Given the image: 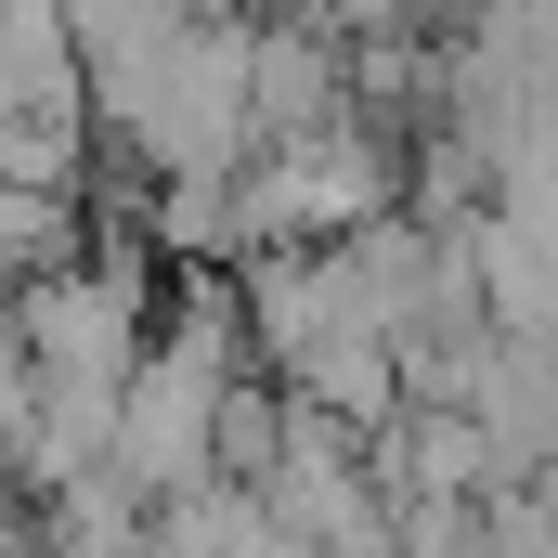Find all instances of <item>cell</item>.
Wrapping results in <instances>:
<instances>
[{
    "label": "cell",
    "instance_id": "1",
    "mask_svg": "<svg viewBox=\"0 0 558 558\" xmlns=\"http://www.w3.org/2000/svg\"><path fill=\"white\" fill-rule=\"evenodd\" d=\"M92 131L131 143L143 182H234L260 156V13L195 0V26L143 65H92Z\"/></svg>",
    "mask_w": 558,
    "mask_h": 558
},
{
    "label": "cell",
    "instance_id": "4",
    "mask_svg": "<svg viewBox=\"0 0 558 558\" xmlns=\"http://www.w3.org/2000/svg\"><path fill=\"white\" fill-rule=\"evenodd\" d=\"M0 118H92V65L52 0H0Z\"/></svg>",
    "mask_w": 558,
    "mask_h": 558
},
{
    "label": "cell",
    "instance_id": "6",
    "mask_svg": "<svg viewBox=\"0 0 558 558\" xmlns=\"http://www.w3.org/2000/svg\"><path fill=\"white\" fill-rule=\"evenodd\" d=\"M468 13H494V0H468Z\"/></svg>",
    "mask_w": 558,
    "mask_h": 558
},
{
    "label": "cell",
    "instance_id": "5",
    "mask_svg": "<svg viewBox=\"0 0 558 558\" xmlns=\"http://www.w3.org/2000/svg\"><path fill=\"white\" fill-rule=\"evenodd\" d=\"M299 13H312V26H338V39L364 52V39H416L428 0H299Z\"/></svg>",
    "mask_w": 558,
    "mask_h": 558
},
{
    "label": "cell",
    "instance_id": "3",
    "mask_svg": "<svg viewBox=\"0 0 558 558\" xmlns=\"http://www.w3.org/2000/svg\"><path fill=\"white\" fill-rule=\"evenodd\" d=\"M468 416L494 441V481H507V494H546L558 481V338H507Z\"/></svg>",
    "mask_w": 558,
    "mask_h": 558
},
{
    "label": "cell",
    "instance_id": "2",
    "mask_svg": "<svg viewBox=\"0 0 558 558\" xmlns=\"http://www.w3.org/2000/svg\"><path fill=\"white\" fill-rule=\"evenodd\" d=\"M312 131H351V39L286 0V13H260V143H312Z\"/></svg>",
    "mask_w": 558,
    "mask_h": 558
}]
</instances>
